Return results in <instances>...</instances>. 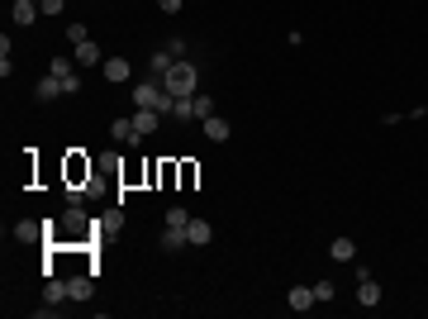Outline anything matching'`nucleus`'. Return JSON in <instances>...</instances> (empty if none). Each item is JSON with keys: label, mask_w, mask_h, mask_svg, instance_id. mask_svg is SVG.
Wrapping results in <instances>:
<instances>
[{"label": "nucleus", "mask_w": 428, "mask_h": 319, "mask_svg": "<svg viewBox=\"0 0 428 319\" xmlns=\"http://www.w3.org/2000/svg\"><path fill=\"white\" fill-rule=\"evenodd\" d=\"M162 86H167L172 96H196V91H200V72H196V62H191V58L172 62V72L162 77Z\"/></svg>", "instance_id": "obj_1"}, {"label": "nucleus", "mask_w": 428, "mask_h": 319, "mask_svg": "<svg viewBox=\"0 0 428 319\" xmlns=\"http://www.w3.org/2000/svg\"><path fill=\"white\" fill-rule=\"evenodd\" d=\"M172 101H176V96H172V91H167L157 77L133 86V110H162V114H172Z\"/></svg>", "instance_id": "obj_2"}, {"label": "nucleus", "mask_w": 428, "mask_h": 319, "mask_svg": "<svg viewBox=\"0 0 428 319\" xmlns=\"http://www.w3.org/2000/svg\"><path fill=\"white\" fill-rule=\"evenodd\" d=\"M109 133H114V138H119V143H133V148H138V143H143V133H138V129H133V114H119V119H114V124H109Z\"/></svg>", "instance_id": "obj_3"}, {"label": "nucleus", "mask_w": 428, "mask_h": 319, "mask_svg": "<svg viewBox=\"0 0 428 319\" xmlns=\"http://www.w3.org/2000/svg\"><path fill=\"white\" fill-rule=\"evenodd\" d=\"M77 48V67H101L105 58H101V48H96V38H81V43H72Z\"/></svg>", "instance_id": "obj_4"}, {"label": "nucleus", "mask_w": 428, "mask_h": 319, "mask_svg": "<svg viewBox=\"0 0 428 319\" xmlns=\"http://www.w3.org/2000/svg\"><path fill=\"white\" fill-rule=\"evenodd\" d=\"M57 229H67L72 238H77V233H86V229H91V224H86V210H81V205H72V210L57 219Z\"/></svg>", "instance_id": "obj_5"}, {"label": "nucleus", "mask_w": 428, "mask_h": 319, "mask_svg": "<svg viewBox=\"0 0 428 319\" xmlns=\"http://www.w3.org/2000/svg\"><path fill=\"white\" fill-rule=\"evenodd\" d=\"M43 229H48V224H38V219H19V224H14V243H38Z\"/></svg>", "instance_id": "obj_6"}, {"label": "nucleus", "mask_w": 428, "mask_h": 319, "mask_svg": "<svg viewBox=\"0 0 428 319\" xmlns=\"http://www.w3.org/2000/svg\"><path fill=\"white\" fill-rule=\"evenodd\" d=\"M357 305H366V310H376V305H381V286H376V277L357 281Z\"/></svg>", "instance_id": "obj_7"}, {"label": "nucleus", "mask_w": 428, "mask_h": 319, "mask_svg": "<svg viewBox=\"0 0 428 319\" xmlns=\"http://www.w3.org/2000/svg\"><path fill=\"white\" fill-rule=\"evenodd\" d=\"M101 72H105V81H114V86H119V81H129V77H133V72H129V62H124V58H105V62H101Z\"/></svg>", "instance_id": "obj_8"}, {"label": "nucleus", "mask_w": 428, "mask_h": 319, "mask_svg": "<svg viewBox=\"0 0 428 319\" xmlns=\"http://www.w3.org/2000/svg\"><path fill=\"white\" fill-rule=\"evenodd\" d=\"M157 124H162V110H133V129H138L143 138H148Z\"/></svg>", "instance_id": "obj_9"}, {"label": "nucleus", "mask_w": 428, "mask_h": 319, "mask_svg": "<svg viewBox=\"0 0 428 319\" xmlns=\"http://www.w3.org/2000/svg\"><path fill=\"white\" fill-rule=\"evenodd\" d=\"M62 301H72V296H67V281H57V277H48V286H43V305H53V310H57Z\"/></svg>", "instance_id": "obj_10"}, {"label": "nucleus", "mask_w": 428, "mask_h": 319, "mask_svg": "<svg viewBox=\"0 0 428 319\" xmlns=\"http://www.w3.org/2000/svg\"><path fill=\"white\" fill-rule=\"evenodd\" d=\"M38 14H43V10H38V0H14V24H19V29H29Z\"/></svg>", "instance_id": "obj_11"}, {"label": "nucleus", "mask_w": 428, "mask_h": 319, "mask_svg": "<svg viewBox=\"0 0 428 319\" xmlns=\"http://www.w3.org/2000/svg\"><path fill=\"white\" fill-rule=\"evenodd\" d=\"M328 257H333V262H352V257H357V243H352V238H333V243H328Z\"/></svg>", "instance_id": "obj_12"}, {"label": "nucleus", "mask_w": 428, "mask_h": 319, "mask_svg": "<svg viewBox=\"0 0 428 319\" xmlns=\"http://www.w3.org/2000/svg\"><path fill=\"white\" fill-rule=\"evenodd\" d=\"M186 238H191L196 248H205V243H210V238H214V229H210V224H205V219H191V224H186Z\"/></svg>", "instance_id": "obj_13"}, {"label": "nucleus", "mask_w": 428, "mask_h": 319, "mask_svg": "<svg viewBox=\"0 0 428 319\" xmlns=\"http://www.w3.org/2000/svg\"><path fill=\"white\" fill-rule=\"evenodd\" d=\"M172 62H176V58H172V53H167V48H157V53H152V58H148V67H152V77H157V81H162V77H167V72H172Z\"/></svg>", "instance_id": "obj_14"}, {"label": "nucleus", "mask_w": 428, "mask_h": 319, "mask_svg": "<svg viewBox=\"0 0 428 319\" xmlns=\"http://www.w3.org/2000/svg\"><path fill=\"white\" fill-rule=\"evenodd\" d=\"M57 96H67V91H62V77L48 72V77L38 81V101H57Z\"/></svg>", "instance_id": "obj_15"}, {"label": "nucleus", "mask_w": 428, "mask_h": 319, "mask_svg": "<svg viewBox=\"0 0 428 319\" xmlns=\"http://www.w3.org/2000/svg\"><path fill=\"white\" fill-rule=\"evenodd\" d=\"M205 138H210V143H224V138H228V119L210 114V119H205Z\"/></svg>", "instance_id": "obj_16"}, {"label": "nucleus", "mask_w": 428, "mask_h": 319, "mask_svg": "<svg viewBox=\"0 0 428 319\" xmlns=\"http://www.w3.org/2000/svg\"><path fill=\"white\" fill-rule=\"evenodd\" d=\"M191 238H186V229H162V253H176V248H186Z\"/></svg>", "instance_id": "obj_17"}, {"label": "nucleus", "mask_w": 428, "mask_h": 319, "mask_svg": "<svg viewBox=\"0 0 428 319\" xmlns=\"http://www.w3.org/2000/svg\"><path fill=\"white\" fill-rule=\"evenodd\" d=\"M67 296H72L77 305H81V301H91V277H72V281H67Z\"/></svg>", "instance_id": "obj_18"}, {"label": "nucleus", "mask_w": 428, "mask_h": 319, "mask_svg": "<svg viewBox=\"0 0 428 319\" xmlns=\"http://www.w3.org/2000/svg\"><path fill=\"white\" fill-rule=\"evenodd\" d=\"M286 305H291V310H310V305H315V291H310V286H295V291L286 296Z\"/></svg>", "instance_id": "obj_19"}, {"label": "nucleus", "mask_w": 428, "mask_h": 319, "mask_svg": "<svg viewBox=\"0 0 428 319\" xmlns=\"http://www.w3.org/2000/svg\"><path fill=\"white\" fill-rule=\"evenodd\" d=\"M172 119H196V96H176L172 101Z\"/></svg>", "instance_id": "obj_20"}, {"label": "nucleus", "mask_w": 428, "mask_h": 319, "mask_svg": "<svg viewBox=\"0 0 428 319\" xmlns=\"http://www.w3.org/2000/svg\"><path fill=\"white\" fill-rule=\"evenodd\" d=\"M167 53H172V58L181 62V58L191 53V38H186V34H172V38H167Z\"/></svg>", "instance_id": "obj_21"}, {"label": "nucleus", "mask_w": 428, "mask_h": 319, "mask_svg": "<svg viewBox=\"0 0 428 319\" xmlns=\"http://www.w3.org/2000/svg\"><path fill=\"white\" fill-rule=\"evenodd\" d=\"M48 72H53V77H62V81H67V77H72V72H77V62H72V58H53V62H48Z\"/></svg>", "instance_id": "obj_22"}, {"label": "nucleus", "mask_w": 428, "mask_h": 319, "mask_svg": "<svg viewBox=\"0 0 428 319\" xmlns=\"http://www.w3.org/2000/svg\"><path fill=\"white\" fill-rule=\"evenodd\" d=\"M162 224H167V229H186V224H191V214L181 210V205H172V210H167V219H162Z\"/></svg>", "instance_id": "obj_23"}, {"label": "nucleus", "mask_w": 428, "mask_h": 319, "mask_svg": "<svg viewBox=\"0 0 428 319\" xmlns=\"http://www.w3.org/2000/svg\"><path fill=\"white\" fill-rule=\"evenodd\" d=\"M210 114H214V101L205 91H196V119H210Z\"/></svg>", "instance_id": "obj_24"}, {"label": "nucleus", "mask_w": 428, "mask_h": 319, "mask_svg": "<svg viewBox=\"0 0 428 319\" xmlns=\"http://www.w3.org/2000/svg\"><path fill=\"white\" fill-rule=\"evenodd\" d=\"M333 296H338L333 281H315V301H333Z\"/></svg>", "instance_id": "obj_25"}, {"label": "nucleus", "mask_w": 428, "mask_h": 319, "mask_svg": "<svg viewBox=\"0 0 428 319\" xmlns=\"http://www.w3.org/2000/svg\"><path fill=\"white\" fill-rule=\"evenodd\" d=\"M38 10H43V14H62V10H67V0H38Z\"/></svg>", "instance_id": "obj_26"}, {"label": "nucleus", "mask_w": 428, "mask_h": 319, "mask_svg": "<svg viewBox=\"0 0 428 319\" xmlns=\"http://www.w3.org/2000/svg\"><path fill=\"white\" fill-rule=\"evenodd\" d=\"M67 38H72V43H81V38H91V34H86V24H67Z\"/></svg>", "instance_id": "obj_27"}, {"label": "nucleus", "mask_w": 428, "mask_h": 319, "mask_svg": "<svg viewBox=\"0 0 428 319\" xmlns=\"http://www.w3.org/2000/svg\"><path fill=\"white\" fill-rule=\"evenodd\" d=\"M157 5H162V14H176L181 10V0H157Z\"/></svg>", "instance_id": "obj_28"}]
</instances>
